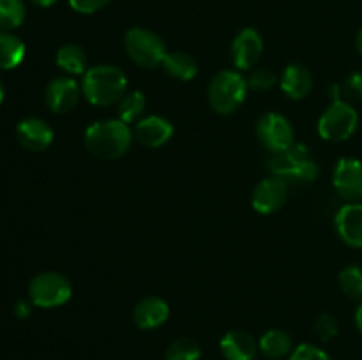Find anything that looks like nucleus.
Returning <instances> with one entry per match:
<instances>
[{
	"mask_svg": "<svg viewBox=\"0 0 362 360\" xmlns=\"http://www.w3.org/2000/svg\"><path fill=\"white\" fill-rule=\"evenodd\" d=\"M25 59V44L13 32H0V69L11 71Z\"/></svg>",
	"mask_w": 362,
	"mask_h": 360,
	"instance_id": "22",
	"label": "nucleus"
},
{
	"mask_svg": "<svg viewBox=\"0 0 362 360\" xmlns=\"http://www.w3.org/2000/svg\"><path fill=\"white\" fill-rule=\"evenodd\" d=\"M332 186L346 203L362 201V161L356 157H341L332 173Z\"/></svg>",
	"mask_w": 362,
	"mask_h": 360,
	"instance_id": "9",
	"label": "nucleus"
},
{
	"mask_svg": "<svg viewBox=\"0 0 362 360\" xmlns=\"http://www.w3.org/2000/svg\"><path fill=\"white\" fill-rule=\"evenodd\" d=\"M247 81L237 69L219 71L209 85V104L218 115H232L246 99Z\"/></svg>",
	"mask_w": 362,
	"mask_h": 360,
	"instance_id": "3",
	"label": "nucleus"
},
{
	"mask_svg": "<svg viewBox=\"0 0 362 360\" xmlns=\"http://www.w3.org/2000/svg\"><path fill=\"white\" fill-rule=\"evenodd\" d=\"M161 66L168 76L179 81H191L198 74L197 59L186 52H168Z\"/></svg>",
	"mask_w": 362,
	"mask_h": 360,
	"instance_id": "20",
	"label": "nucleus"
},
{
	"mask_svg": "<svg viewBox=\"0 0 362 360\" xmlns=\"http://www.w3.org/2000/svg\"><path fill=\"white\" fill-rule=\"evenodd\" d=\"M258 348L271 360L285 359L293 352L292 335L281 328H272L262 335L260 341H258Z\"/></svg>",
	"mask_w": 362,
	"mask_h": 360,
	"instance_id": "21",
	"label": "nucleus"
},
{
	"mask_svg": "<svg viewBox=\"0 0 362 360\" xmlns=\"http://www.w3.org/2000/svg\"><path fill=\"white\" fill-rule=\"evenodd\" d=\"M30 311H32V302L30 300H20V302L16 304V307H14V314H16L18 318H21V320H23V318H27L28 314H30Z\"/></svg>",
	"mask_w": 362,
	"mask_h": 360,
	"instance_id": "32",
	"label": "nucleus"
},
{
	"mask_svg": "<svg viewBox=\"0 0 362 360\" xmlns=\"http://www.w3.org/2000/svg\"><path fill=\"white\" fill-rule=\"evenodd\" d=\"M288 198V182L281 176L271 175L260 180L251 194V205L258 214L271 215L285 205Z\"/></svg>",
	"mask_w": 362,
	"mask_h": 360,
	"instance_id": "11",
	"label": "nucleus"
},
{
	"mask_svg": "<svg viewBox=\"0 0 362 360\" xmlns=\"http://www.w3.org/2000/svg\"><path fill=\"white\" fill-rule=\"evenodd\" d=\"M288 360H331V356L327 355V352L318 348V346L303 342V344H299L290 353Z\"/></svg>",
	"mask_w": 362,
	"mask_h": 360,
	"instance_id": "30",
	"label": "nucleus"
},
{
	"mask_svg": "<svg viewBox=\"0 0 362 360\" xmlns=\"http://www.w3.org/2000/svg\"><path fill=\"white\" fill-rule=\"evenodd\" d=\"M354 320H356V327L357 330L362 334V300L359 302V306H357L356 309V316H354Z\"/></svg>",
	"mask_w": 362,
	"mask_h": 360,
	"instance_id": "34",
	"label": "nucleus"
},
{
	"mask_svg": "<svg viewBox=\"0 0 362 360\" xmlns=\"http://www.w3.org/2000/svg\"><path fill=\"white\" fill-rule=\"evenodd\" d=\"M30 2L37 7H49V6H53L57 0H30Z\"/></svg>",
	"mask_w": 362,
	"mask_h": 360,
	"instance_id": "35",
	"label": "nucleus"
},
{
	"mask_svg": "<svg viewBox=\"0 0 362 360\" xmlns=\"http://www.w3.org/2000/svg\"><path fill=\"white\" fill-rule=\"evenodd\" d=\"M202 348L194 339L179 337L166 349V360H200Z\"/></svg>",
	"mask_w": 362,
	"mask_h": 360,
	"instance_id": "26",
	"label": "nucleus"
},
{
	"mask_svg": "<svg viewBox=\"0 0 362 360\" xmlns=\"http://www.w3.org/2000/svg\"><path fill=\"white\" fill-rule=\"evenodd\" d=\"M247 87L253 90H271L278 83V74L271 67H253L250 71V76L246 78Z\"/></svg>",
	"mask_w": 362,
	"mask_h": 360,
	"instance_id": "27",
	"label": "nucleus"
},
{
	"mask_svg": "<svg viewBox=\"0 0 362 360\" xmlns=\"http://www.w3.org/2000/svg\"><path fill=\"white\" fill-rule=\"evenodd\" d=\"M81 90L85 99L94 106H112L127 92V76L120 67L112 64L88 67L83 74Z\"/></svg>",
	"mask_w": 362,
	"mask_h": 360,
	"instance_id": "2",
	"label": "nucleus"
},
{
	"mask_svg": "<svg viewBox=\"0 0 362 360\" xmlns=\"http://www.w3.org/2000/svg\"><path fill=\"white\" fill-rule=\"evenodd\" d=\"M313 330L320 341L329 342V341H332L336 335H338L339 327H338V321H336V318L332 316V314L322 313V314H318L317 320H315Z\"/></svg>",
	"mask_w": 362,
	"mask_h": 360,
	"instance_id": "28",
	"label": "nucleus"
},
{
	"mask_svg": "<svg viewBox=\"0 0 362 360\" xmlns=\"http://www.w3.org/2000/svg\"><path fill=\"white\" fill-rule=\"evenodd\" d=\"M83 90H81V83H78L74 78L71 76H59L53 78L45 90V102L53 113H64L73 112L80 102Z\"/></svg>",
	"mask_w": 362,
	"mask_h": 360,
	"instance_id": "10",
	"label": "nucleus"
},
{
	"mask_svg": "<svg viewBox=\"0 0 362 360\" xmlns=\"http://www.w3.org/2000/svg\"><path fill=\"white\" fill-rule=\"evenodd\" d=\"M27 16L23 0H0V32H11L20 27Z\"/></svg>",
	"mask_w": 362,
	"mask_h": 360,
	"instance_id": "24",
	"label": "nucleus"
},
{
	"mask_svg": "<svg viewBox=\"0 0 362 360\" xmlns=\"http://www.w3.org/2000/svg\"><path fill=\"white\" fill-rule=\"evenodd\" d=\"M134 140L147 148H159L173 136V126L161 115H148L138 120L133 129Z\"/></svg>",
	"mask_w": 362,
	"mask_h": 360,
	"instance_id": "13",
	"label": "nucleus"
},
{
	"mask_svg": "<svg viewBox=\"0 0 362 360\" xmlns=\"http://www.w3.org/2000/svg\"><path fill=\"white\" fill-rule=\"evenodd\" d=\"M334 226L346 246L362 249V201L343 205L336 214Z\"/></svg>",
	"mask_w": 362,
	"mask_h": 360,
	"instance_id": "15",
	"label": "nucleus"
},
{
	"mask_svg": "<svg viewBox=\"0 0 362 360\" xmlns=\"http://www.w3.org/2000/svg\"><path fill=\"white\" fill-rule=\"evenodd\" d=\"M356 48H357V52H359V55L362 56V25H361L359 32H357V35H356Z\"/></svg>",
	"mask_w": 362,
	"mask_h": 360,
	"instance_id": "36",
	"label": "nucleus"
},
{
	"mask_svg": "<svg viewBox=\"0 0 362 360\" xmlns=\"http://www.w3.org/2000/svg\"><path fill=\"white\" fill-rule=\"evenodd\" d=\"M341 92L345 101H362V71H356L346 76L341 85Z\"/></svg>",
	"mask_w": 362,
	"mask_h": 360,
	"instance_id": "29",
	"label": "nucleus"
},
{
	"mask_svg": "<svg viewBox=\"0 0 362 360\" xmlns=\"http://www.w3.org/2000/svg\"><path fill=\"white\" fill-rule=\"evenodd\" d=\"M133 129L119 119L95 120L85 129L83 145L94 157L113 161L127 154L133 145Z\"/></svg>",
	"mask_w": 362,
	"mask_h": 360,
	"instance_id": "1",
	"label": "nucleus"
},
{
	"mask_svg": "<svg viewBox=\"0 0 362 360\" xmlns=\"http://www.w3.org/2000/svg\"><path fill=\"white\" fill-rule=\"evenodd\" d=\"M281 90L293 101L304 99L313 87V76L303 64H288L281 73Z\"/></svg>",
	"mask_w": 362,
	"mask_h": 360,
	"instance_id": "18",
	"label": "nucleus"
},
{
	"mask_svg": "<svg viewBox=\"0 0 362 360\" xmlns=\"http://www.w3.org/2000/svg\"><path fill=\"white\" fill-rule=\"evenodd\" d=\"M327 95H329V99H331V102L341 101V99H343L341 85H338V83H331V85H329V87H327Z\"/></svg>",
	"mask_w": 362,
	"mask_h": 360,
	"instance_id": "33",
	"label": "nucleus"
},
{
	"mask_svg": "<svg viewBox=\"0 0 362 360\" xmlns=\"http://www.w3.org/2000/svg\"><path fill=\"white\" fill-rule=\"evenodd\" d=\"M219 349L226 360H255L258 353V342L244 330H230L219 341Z\"/></svg>",
	"mask_w": 362,
	"mask_h": 360,
	"instance_id": "17",
	"label": "nucleus"
},
{
	"mask_svg": "<svg viewBox=\"0 0 362 360\" xmlns=\"http://www.w3.org/2000/svg\"><path fill=\"white\" fill-rule=\"evenodd\" d=\"M124 48L127 56L144 69L161 66L166 56V44L161 35L144 27H133L124 35Z\"/></svg>",
	"mask_w": 362,
	"mask_h": 360,
	"instance_id": "5",
	"label": "nucleus"
},
{
	"mask_svg": "<svg viewBox=\"0 0 362 360\" xmlns=\"http://www.w3.org/2000/svg\"><path fill=\"white\" fill-rule=\"evenodd\" d=\"M232 62L237 71H251L257 67L262 53H264V39L257 28H243L239 34L233 37L232 48Z\"/></svg>",
	"mask_w": 362,
	"mask_h": 360,
	"instance_id": "12",
	"label": "nucleus"
},
{
	"mask_svg": "<svg viewBox=\"0 0 362 360\" xmlns=\"http://www.w3.org/2000/svg\"><path fill=\"white\" fill-rule=\"evenodd\" d=\"M112 0H69L71 9L80 14H94L105 9Z\"/></svg>",
	"mask_w": 362,
	"mask_h": 360,
	"instance_id": "31",
	"label": "nucleus"
},
{
	"mask_svg": "<svg viewBox=\"0 0 362 360\" xmlns=\"http://www.w3.org/2000/svg\"><path fill=\"white\" fill-rule=\"evenodd\" d=\"M170 318V307L161 296H145L134 306L133 321L141 330H154L165 325Z\"/></svg>",
	"mask_w": 362,
	"mask_h": 360,
	"instance_id": "16",
	"label": "nucleus"
},
{
	"mask_svg": "<svg viewBox=\"0 0 362 360\" xmlns=\"http://www.w3.org/2000/svg\"><path fill=\"white\" fill-rule=\"evenodd\" d=\"M267 168L271 175L297 182H313L320 175L317 161L311 159L310 150L304 143H293L288 150L271 154Z\"/></svg>",
	"mask_w": 362,
	"mask_h": 360,
	"instance_id": "4",
	"label": "nucleus"
},
{
	"mask_svg": "<svg viewBox=\"0 0 362 360\" xmlns=\"http://www.w3.org/2000/svg\"><path fill=\"white\" fill-rule=\"evenodd\" d=\"M73 295L71 281L60 272H41L28 284V300L32 306L53 309L69 302Z\"/></svg>",
	"mask_w": 362,
	"mask_h": 360,
	"instance_id": "7",
	"label": "nucleus"
},
{
	"mask_svg": "<svg viewBox=\"0 0 362 360\" xmlns=\"http://www.w3.org/2000/svg\"><path fill=\"white\" fill-rule=\"evenodd\" d=\"M257 138L271 154L285 152L296 143V134L290 120L276 112L264 113L257 122Z\"/></svg>",
	"mask_w": 362,
	"mask_h": 360,
	"instance_id": "8",
	"label": "nucleus"
},
{
	"mask_svg": "<svg viewBox=\"0 0 362 360\" xmlns=\"http://www.w3.org/2000/svg\"><path fill=\"white\" fill-rule=\"evenodd\" d=\"M55 62L67 76H83L88 69L87 53L80 44H74V42L60 46L55 55Z\"/></svg>",
	"mask_w": 362,
	"mask_h": 360,
	"instance_id": "19",
	"label": "nucleus"
},
{
	"mask_svg": "<svg viewBox=\"0 0 362 360\" xmlns=\"http://www.w3.org/2000/svg\"><path fill=\"white\" fill-rule=\"evenodd\" d=\"M16 138L23 148L30 152H42L52 145L53 129L48 122L37 116H27L16 126Z\"/></svg>",
	"mask_w": 362,
	"mask_h": 360,
	"instance_id": "14",
	"label": "nucleus"
},
{
	"mask_svg": "<svg viewBox=\"0 0 362 360\" xmlns=\"http://www.w3.org/2000/svg\"><path fill=\"white\" fill-rule=\"evenodd\" d=\"M357 127H359V113L345 99L331 102L317 124V131L322 140L332 143H341L352 138Z\"/></svg>",
	"mask_w": 362,
	"mask_h": 360,
	"instance_id": "6",
	"label": "nucleus"
},
{
	"mask_svg": "<svg viewBox=\"0 0 362 360\" xmlns=\"http://www.w3.org/2000/svg\"><path fill=\"white\" fill-rule=\"evenodd\" d=\"M145 108H147V99H145L144 92L131 90L126 92L117 102V115L122 122L136 124L144 115Z\"/></svg>",
	"mask_w": 362,
	"mask_h": 360,
	"instance_id": "23",
	"label": "nucleus"
},
{
	"mask_svg": "<svg viewBox=\"0 0 362 360\" xmlns=\"http://www.w3.org/2000/svg\"><path fill=\"white\" fill-rule=\"evenodd\" d=\"M339 289L349 300H362V268L359 265H349L339 272Z\"/></svg>",
	"mask_w": 362,
	"mask_h": 360,
	"instance_id": "25",
	"label": "nucleus"
},
{
	"mask_svg": "<svg viewBox=\"0 0 362 360\" xmlns=\"http://www.w3.org/2000/svg\"><path fill=\"white\" fill-rule=\"evenodd\" d=\"M4 95H6V90H4V85H2V81H0V104H2V101H4Z\"/></svg>",
	"mask_w": 362,
	"mask_h": 360,
	"instance_id": "37",
	"label": "nucleus"
}]
</instances>
